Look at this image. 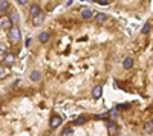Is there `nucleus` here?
Segmentation results:
<instances>
[{
    "mask_svg": "<svg viewBox=\"0 0 153 136\" xmlns=\"http://www.w3.org/2000/svg\"><path fill=\"white\" fill-rule=\"evenodd\" d=\"M8 54V47H6V44H3L2 41H0V57H5Z\"/></svg>",
    "mask_w": 153,
    "mask_h": 136,
    "instance_id": "18",
    "label": "nucleus"
},
{
    "mask_svg": "<svg viewBox=\"0 0 153 136\" xmlns=\"http://www.w3.org/2000/svg\"><path fill=\"white\" fill-rule=\"evenodd\" d=\"M17 2H19V5L23 6V5H26V3H28V0H17Z\"/></svg>",
    "mask_w": 153,
    "mask_h": 136,
    "instance_id": "23",
    "label": "nucleus"
},
{
    "mask_svg": "<svg viewBox=\"0 0 153 136\" xmlns=\"http://www.w3.org/2000/svg\"><path fill=\"white\" fill-rule=\"evenodd\" d=\"M29 78H31V81H40L42 73L38 72V70H32V72H31V75H29Z\"/></svg>",
    "mask_w": 153,
    "mask_h": 136,
    "instance_id": "14",
    "label": "nucleus"
},
{
    "mask_svg": "<svg viewBox=\"0 0 153 136\" xmlns=\"http://www.w3.org/2000/svg\"><path fill=\"white\" fill-rule=\"evenodd\" d=\"M91 2H97V0H91Z\"/></svg>",
    "mask_w": 153,
    "mask_h": 136,
    "instance_id": "26",
    "label": "nucleus"
},
{
    "mask_svg": "<svg viewBox=\"0 0 153 136\" xmlns=\"http://www.w3.org/2000/svg\"><path fill=\"white\" fill-rule=\"evenodd\" d=\"M40 12H42L40 6H38V5H32V6H31V9H29V16L34 18L35 16H38V14H40Z\"/></svg>",
    "mask_w": 153,
    "mask_h": 136,
    "instance_id": "9",
    "label": "nucleus"
},
{
    "mask_svg": "<svg viewBox=\"0 0 153 136\" xmlns=\"http://www.w3.org/2000/svg\"><path fill=\"white\" fill-rule=\"evenodd\" d=\"M123 67L124 69H132L133 67V58L132 57H126L123 60Z\"/></svg>",
    "mask_w": 153,
    "mask_h": 136,
    "instance_id": "8",
    "label": "nucleus"
},
{
    "mask_svg": "<svg viewBox=\"0 0 153 136\" xmlns=\"http://www.w3.org/2000/svg\"><path fill=\"white\" fill-rule=\"evenodd\" d=\"M61 122H63V118L60 115H52V118H51V121H49V126H51L52 130H55L61 126Z\"/></svg>",
    "mask_w": 153,
    "mask_h": 136,
    "instance_id": "2",
    "label": "nucleus"
},
{
    "mask_svg": "<svg viewBox=\"0 0 153 136\" xmlns=\"http://www.w3.org/2000/svg\"><path fill=\"white\" fill-rule=\"evenodd\" d=\"M9 9V2L8 0H0V14H5Z\"/></svg>",
    "mask_w": 153,
    "mask_h": 136,
    "instance_id": "11",
    "label": "nucleus"
},
{
    "mask_svg": "<svg viewBox=\"0 0 153 136\" xmlns=\"http://www.w3.org/2000/svg\"><path fill=\"white\" fill-rule=\"evenodd\" d=\"M101 95H103V87H101V86H95V87L92 89V96L98 100Z\"/></svg>",
    "mask_w": 153,
    "mask_h": 136,
    "instance_id": "10",
    "label": "nucleus"
},
{
    "mask_svg": "<svg viewBox=\"0 0 153 136\" xmlns=\"http://www.w3.org/2000/svg\"><path fill=\"white\" fill-rule=\"evenodd\" d=\"M97 3H100V5H109L110 0H97Z\"/></svg>",
    "mask_w": 153,
    "mask_h": 136,
    "instance_id": "22",
    "label": "nucleus"
},
{
    "mask_svg": "<svg viewBox=\"0 0 153 136\" xmlns=\"http://www.w3.org/2000/svg\"><path fill=\"white\" fill-rule=\"evenodd\" d=\"M117 109H129V104H123V106H118Z\"/></svg>",
    "mask_w": 153,
    "mask_h": 136,
    "instance_id": "24",
    "label": "nucleus"
},
{
    "mask_svg": "<svg viewBox=\"0 0 153 136\" xmlns=\"http://www.w3.org/2000/svg\"><path fill=\"white\" fill-rule=\"evenodd\" d=\"M150 31H152V24H150V23H146L144 26H143V29H141V32H143L144 35H147Z\"/></svg>",
    "mask_w": 153,
    "mask_h": 136,
    "instance_id": "19",
    "label": "nucleus"
},
{
    "mask_svg": "<svg viewBox=\"0 0 153 136\" xmlns=\"http://www.w3.org/2000/svg\"><path fill=\"white\" fill-rule=\"evenodd\" d=\"M0 113H2V104H0Z\"/></svg>",
    "mask_w": 153,
    "mask_h": 136,
    "instance_id": "25",
    "label": "nucleus"
},
{
    "mask_svg": "<svg viewBox=\"0 0 153 136\" xmlns=\"http://www.w3.org/2000/svg\"><path fill=\"white\" fill-rule=\"evenodd\" d=\"M86 121H87V116L86 115H81V116H78V118L74 121V126H83V124H86Z\"/></svg>",
    "mask_w": 153,
    "mask_h": 136,
    "instance_id": "12",
    "label": "nucleus"
},
{
    "mask_svg": "<svg viewBox=\"0 0 153 136\" xmlns=\"http://www.w3.org/2000/svg\"><path fill=\"white\" fill-rule=\"evenodd\" d=\"M92 17V11L89 9V8H84L83 11H81V18H84V20H89Z\"/></svg>",
    "mask_w": 153,
    "mask_h": 136,
    "instance_id": "13",
    "label": "nucleus"
},
{
    "mask_svg": "<svg viewBox=\"0 0 153 136\" xmlns=\"http://www.w3.org/2000/svg\"><path fill=\"white\" fill-rule=\"evenodd\" d=\"M107 18H109V17H107L106 14H103V12H98V14L95 16V20H97L98 23H104Z\"/></svg>",
    "mask_w": 153,
    "mask_h": 136,
    "instance_id": "16",
    "label": "nucleus"
},
{
    "mask_svg": "<svg viewBox=\"0 0 153 136\" xmlns=\"http://www.w3.org/2000/svg\"><path fill=\"white\" fill-rule=\"evenodd\" d=\"M74 130H72V127H66L65 130H63V133H61V136H69L71 133H72Z\"/></svg>",
    "mask_w": 153,
    "mask_h": 136,
    "instance_id": "20",
    "label": "nucleus"
},
{
    "mask_svg": "<svg viewBox=\"0 0 153 136\" xmlns=\"http://www.w3.org/2000/svg\"><path fill=\"white\" fill-rule=\"evenodd\" d=\"M5 75H6V69L3 64H0V78H3Z\"/></svg>",
    "mask_w": 153,
    "mask_h": 136,
    "instance_id": "21",
    "label": "nucleus"
},
{
    "mask_svg": "<svg viewBox=\"0 0 153 136\" xmlns=\"http://www.w3.org/2000/svg\"><path fill=\"white\" fill-rule=\"evenodd\" d=\"M9 20H11V23H12V26H17V23H19V14H17L16 11L9 16Z\"/></svg>",
    "mask_w": 153,
    "mask_h": 136,
    "instance_id": "15",
    "label": "nucleus"
},
{
    "mask_svg": "<svg viewBox=\"0 0 153 136\" xmlns=\"http://www.w3.org/2000/svg\"><path fill=\"white\" fill-rule=\"evenodd\" d=\"M32 20H34V21H32V23H34V26H42V24L45 23V16H43L42 12H40V14H38V16H35Z\"/></svg>",
    "mask_w": 153,
    "mask_h": 136,
    "instance_id": "7",
    "label": "nucleus"
},
{
    "mask_svg": "<svg viewBox=\"0 0 153 136\" xmlns=\"http://www.w3.org/2000/svg\"><path fill=\"white\" fill-rule=\"evenodd\" d=\"M144 130H146V133H153V121H147L146 122V126H144Z\"/></svg>",
    "mask_w": 153,
    "mask_h": 136,
    "instance_id": "17",
    "label": "nucleus"
},
{
    "mask_svg": "<svg viewBox=\"0 0 153 136\" xmlns=\"http://www.w3.org/2000/svg\"><path fill=\"white\" fill-rule=\"evenodd\" d=\"M14 63H16V58H14L12 54H6L3 57V66H12Z\"/></svg>",
    "mask_w": 153,
    "mask_h": 136,
    "instance_id": "5",
    "label": "nucleus"
},
{
    "mask_svg": "<svg viewBox=\"0 0 153 136\" xmlns=\"http://www.w3.org/2000/svg\"><path fill=\"white\" fill-rule=\"evenodd\" d=\"M11 26H12V23H11L9 17H6V16H2V17H0V29H3V31H9V29H11Z\"/></svg>",
    "mask_w": 153,
    "mask_h": 136,
    "instance_id": "3",
    "label": "nucleus"
},
{
    "mask_svg": "<svg viewBox=\"0 0 153 136\" xmlns=\"http://www.w3.org/2000/svg\"><path fill=\"white\" fill-rule=\"evenodd\" d=\"M107 129H109V136H117L118 127H117V124H115L113 121H109L107 122Z\"/></svg>",
    "mask_w": 153,
    "mask_h": 136,
    "instance_id": "4",
    "label": "nucleus"
},
{
    "mask_svg": "<svg viewBox=\"0 0 153 136\" xmlns=\"http://www.w3.org/2000/svg\"><path fill=\"white\" fill-rule=\"evenodd\" d=\"M51 38V32L49 31H43L40 32V35H38V40H40V43H48Z\"/></svg>",
    "mask_w": 153,
    "mask_h": 136,
    "instance_id": "6",
    "label": "nucleus"
},
{
    "mask_svg": "<svg viewBox=\"0 0 153 136\" xmlns=\"http://www.w3.org/2000/svg\"><path fill=\"white\" fill-rule=\"evenodd\" d=\"M8 38H9V41H11L12 44L20 43V40H22V32H20L19 26H11V29H9V32H8Z\"/></svg>",
    "mask_w": 153,
    "mask_h": 136,
    "instance_id": "1",
    "label": "nucleus"
},
{
    "mask_svg": "<svg viewBox=\"0 0 153 136\" xmlns=\"http://www.w3.org/2000/svg\"><path fill=\"white\" fill-rule=\"evenodd\" d=\"M152 121H153V119H152Z\"/></svg>",
    "mask_w": 153,
    "mask_h": 136,
    "instance_id": "27",
    "label": "nucleus"
}]
</instances>
